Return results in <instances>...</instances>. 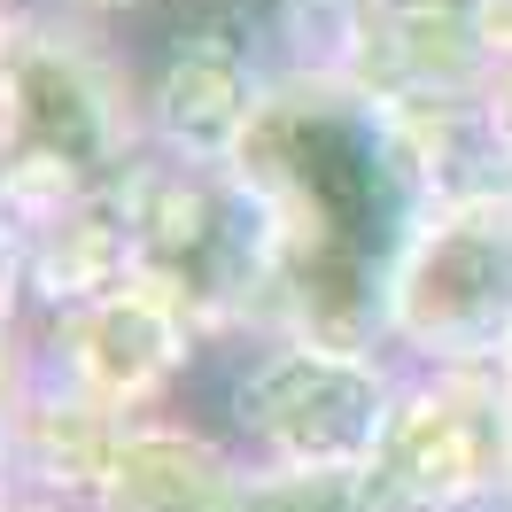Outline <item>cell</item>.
<instances>
[{
	"mask_svg": "<svg viewBox=\"0 0 512 512\" xmlns=\"http://www.w3.org/2000/svg\"><path fill=\"white\" fill-rule=\"evenodd\" d=\"M233 171L280 225V288L264 334L388 357V280L427 210L388 101L288 78Z\"/></svg>",
	"mask_w": 512,
	"mask_h": 512,
	"instance_id": "6da1fadb",
	"label": "cell"
},
{
	"mask_svg": "<svg viewBox=\"0 0 512 512\" xmlns=\"http://www.w3.org/2000/svg\"><path fill=\"white\" fill-rule=\"evenodd\" d=\"M0 194L8 225H39L117 187L148 148L140 63L117 32L70 24L55 8H8L0 78Z\"/></svg>",
	"mask_w": 512,
	"mask_h": 512,
	"instance_id": "7a4b0ae2",
	"label": "cell"
},
{
	"mask_svg": "<svg viewBox=\"0 0 512 512\" xmlns=\"http://www.w3.org/2000/svg\"><path fill=\"white\" fill-rule=\"evenodd\" d=\"M194 326L202 350H241L272 319L280 225L241 171H194L148 156L140 179V280Z\"/></svg>",
	"mask_w": 512,
	"mask_h": 512,
	"instance_id": "3957f363",
	"label": "cell"
},
{
	"mask_svg": "<svg viewBox=\"0 0 512 512\" xmlns=\"http://www.w3.org/2000/svg\"><path fill=\"white\" fill-rule=\"evenodd\" d=\"M218 427L249 466H326L373 474L388 419L404 396V365L381 350H326L303 334H256L225 350Z\"/></svg>",
	"mask_w": 512,
	"mask_h": 512,
	"instance_id": "277c9868",
	"label": "cell"
},
{
	"mask_svg": "<svg viewBox=\"0 0 512 512\" xmlns=\"http://www.w3.org/2000/svg\"><path fill=\"white\" fill-rule=\"evenodd\" d=\"M280 94L264 0H179L140 55V117L163 163L233 171Z\"/></svg>",
	"mask_w": 512,
	"mask_h": 512,
	"instance_id": "5b68a950",
	"label": "cell"
},
{
	"mask_svg": "<svg viewBox=\"0 0 512 512\" xmlns=\"http://www.w3.org/2000/svg\"><path fill=\"white\" fill-rule=\"evenodd\" d=\"M512 342V202H435L388 280V357L427 365H497Z\"/></svg>",
	"mask_w": 512,
	"mask_h": 512,
	"instance_id": "8992f818",
	"label": "cell"
},
{
	"mask_svg": "<svg viewBox=\"0 0 512 512\" xmlns=\"http://www.w3.org/2000/svg\"><path fill=\"white\" fill-rule=\"evenodd\" d=\"M202 357L210 350L194 342V326L179 311H163L148 288H117L101 303L8 326V373L63 388L109 419H156L171 404V388L194 381Z\"/></svg>",
	"mask_w": 512,
	"mask_h": 512,
	"instance_id": "52a82bcc",
	"label": "cell"
},
{
	"mask_svg": "<svg viewBox=\"0 0 512 512\" xmlns=\"http://www.w3.org/2000/svg\"><path fill=\"white\" fill-rule=\"evenodd\" d=\"M373 474L396 512H474L512 497V396L497 365L404 373Z\"/></svg>",
	"mask_w": 512,
	"mask_h": 512,
	"instance_id": "ba28073f",
	"label": "cell"
},
{
	"mask_svg": "<svg viewBox=\"0 0 512 512\" xmlns=\"http://www.w3.org/2000/svg\"><path fill=\"white\" fill-rule=\"evenodd\" d=\"M140 179H148V156L63 218L8 225V326L101 303L140 280Z\"/></svg>",
	"mask_w": 512,
	"mask_h": 512,
	"instance_id": "9c48e42d",
	"label": "cell"
},
{
	"mask_svg": "<svg viewBox=\"0 0 512 512\" xmlns=\"http://www.w3.org/2000/svg\"><path fill=\"white\" fill-rule=\"evenodd\" d=\"M497 70L481 47V0H365V47H357V94L373 101H435L481 94Z\"/></svg>",
	"mask_w": 512,
	"mask_h": 512,
	"instance_id": "30bf717a",
	"label": "cell"
},
{
	"mask_svg": "<svg viewBox=\"0 0 512 512\" xmlns=\"http://www.w3.org/2000/svg\"><path fill=\"white\" fill-rule=\"evenodd\" d=\"M241 466L249 458L233 450L225 427L187 419V412H156L125 427V443L109 450L94 497L78 512H225Z\"/></svg>",
	"mask_w": 512,
	"mask_h": 512,
	"instance_id": "8fae6325",
	"label": "cell"
},
{
	"mask_svg": "<svg viewBox=\"0 0 512 512\" xmlns=\"http://www.w3.org/2000/svg\"><path fill=\"white\" fill-rule=\"evenodd\" d=\"M125 427L132 419H109L94 404L63 396V388H39L24 373H8V481H24V489L86 505L109 450L125 443Z\"/></svg>",
	"mask_w": 512,
	"mask_h": 512,
	"instance_id": "7c38bea8",
	"label": "cell"
},
{
	"mask_svg": "<svg viewBox=\"0 0 512 512\" xmlns=\"http://www.w3.org/2000/svg\"><path fill=\"white\" fill-rule=\"evenodd\" d=\"M225 512H396L381 474H326V466H241Z\"/></svg>",
	"mask_w": 512,
	"mask_h": 512,
	"instance_id": "4fadbf2b",
	"label": "cell"
},
{
	"mask_svg": "<svg viewBox=\"0 0 512 512\" xmlns=\"http://www.w3.org/2000/svg\"><path fill=\"white\" fill-rule=\"evenodd\" d=\"M8 8H55V16H70V24L125 32V24H156L163 8H179V0H8Z\"/></svg>",
	"mask_w": 512,
	"mask_h": 512,
	"instance_id": "5bb4252c",
	"label": "cell"
},
{
	"mask_svg": "<svg viewBox=\"0 0 512 512\" xmlns=\"http://www.w3.org/2000/svg\"><path fill=\"white\" fill-rule=\"evenodd\" d=\"M481 47H489V70L505 78L512 70V0H481Z\"/></svg>",
	"mask_w": 512,
	"mask_h": 512,
	"instance_id": "9a60e30c",
	"label": "cell"
},
{
	"mask_svg": "<svg viewBox=\"0 0 512 512\" xmlns=\"http://www.w3.org/2000/svg\"><path fill=\"white\" fill-rule=\"evenodd\" d=\"M8 512H78L70 497H47V489H24V481H8Z\"/></svg>",
	"mask_w": 512,
	"mask_h": 512,
	"instance_id": "2e32d148",
	"label": "cell"
},
{
	"mask_svg": "<svg viewBox=\"0 0 512 512\" xmlns=\"http://www.w3.org/2000/svg\"><path fill=\"white\" fill-rule=\"evenodd\" d=\"M489 117H497V132H505V148H512V70L489 78Z\"/></svg>",
	"mask_w": 512,
	"mask_h": 512,
	"instance_id": "e0dca14e",
	"label": "cell"
},
{
	"mask_svg": "<svg viewBox=\"0 0 512 512\" xmlns=\"http://www.w3.org/2000/svg\"><path fill=\"white\" fill-rule=\"evenodd\" d=\"M497 381H505V396H512V342H505V357H497Z\"/></svg>",
	"mask_w": 512,
	"mask_h": 512,
	"instance_id": "ac0fdd59",
	"label": "cell"
},
{
	"mask_svg": "<svg viewBox=\"0 0 512 512\" xmlns=\"http://www.w3.org/2000/svg\"><path fill=\"white\" fill-rule=\"evenodd\" d=\"M474 512H512V497H489V505H474Z\"/></svg>",
	"mask_w": 512,
	"mask_h": 512,
	"instance_id": "d6986e66",
	"label": "cell"
}]
</instances>
